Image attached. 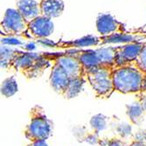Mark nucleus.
I'll return each instance as SVG.
<instances>
[{"label":"nucleus","instance_id":"bb28decb","mask_svg":"<svg viewBox=\"0 0 146 146\" xmlns=\"http://www.w3.org/2000/svg\"><path fill=\"white\" fill-rule=\"evenodd\" d=\"M128 146H146V143H143V142L133 141L132 143H130Z\"/></svg>","mask_w":146,"mask_h":146},{"label":"nucleus","instance_id":"aec40b11","mask_svg":"<svg viewBox=\"0 0 146 146\" xmlns=\"http://www.w3.org/2000/svg\"><path fill=\"white\" fill-rule=\"evenodd\" d=\"M99 146H128L125 142L122 139L114 137V138H102L99 141Z\"/></svg>","mask_w":146,"mask_h":146},{"label":"nucleus","instance_id":"6ab92c4d","mask_svg":"<svg viewBox=\"0 0 146 146\" xmlns=\"http://www.w3.org/2000/svg\"><path fill=\"white\" fill-rule=\"evenodd\" d=\"M108 117L105 116L104 115L98 114L96 115H94L90 119V125L96 133H99L102 130L105 129L107 126Z\"/></svg>","mask_w":146,"mask_h":146},{"label":"nucleus","instance_id":"a211bd4d","mask_svg":"<svg viewBox=\"0 0 146 146\" xmlns=\"http://www.w3.org/2000/svg\"><path fill=\"white\" fill-rule=\"evenodd\" d=\"M84 82L85 79H71L68 88L63 97L67 99H72L74 97H76L81 93Z\"/></svg>","mask_w":146,"mask_h":146},{"label":"nucleus","instance_id":"f257e3e1","mask_svg":"<svg viewBox=\"0 0 146 146\" xmlns=\"http://www.w3.org/2000/svg\"><path fill=\"white\" fill-rule=\"evenodd\" d=\"M51 61L42 54L23 52L5 46H1L0 51L1 68L14 69L27 79L40 77L45 70L49 68Z\"/></svg>","mask_w":146,"mask_h":146},{"label":"nucleus","instance_id":"4468645a","mask_svg":"<svg viewBox=\"0 0 146 146\" xmlns=\"http://www.w3.org/2000/svg\"><path fill=\"white\" fill-rule=\"evenodd\" d=\"M39 8L41 16L52 19L62 14L65 5L62 0H40Z\"/></svg>","mask_w":146,"mask_h":146},{"label":"nucleus","instance_id":"423d86ee","mask_svg":"<svg viewBox=\"0 0 146 146\" xmlns=\"http://www.w3.org/2000/svg\"><path fill=\"white\" fill-rule=\"evenodd\" d=\"M28 24L17 9H8L1 21L0 33L5 37H25Z\"/></svg>","mask_w":146,"mask_h":146},{"label":"nucleus","instance_id":"b1692460","mask_svg":"<svg viewBox=\"0 0 146 146\" xmlns=\"http://www.w3.org/2000/svg\"><path fill=\"white\" fill-rule=\"evenodd\" d=\"M145 138H146V130H139L134 136V141H137V142L144 143Z\"/></svg>","mask_w":146,"mask_h":146},{"label":"nucleus","instance_id":"ddd939ff","mask_svg":"<svg viewBox=\"0 0 146 146\" xmlns=\"http://www.w3.org/2000/svg\"><path fill=\"white\" fill-rule=\"evenodd\" d=\"M17 10L28 23L41 16L39 3L35 0H18Z\"/></svg>","mask_w":146,"mask_h":146},{"label":"nucleus","instance_id":"f8f14e48","mask_svg":"<svg viewBox=\"0 0 146 146\" xmlns=\"http://www.w3.org/2000/svg\"><path fill=\"white\" fill-rule=\"evenodd\" d=\"M65 52L67 54L74 56L81 60L86 71V76L88 72L104 68V66L102 64L99 57L97 56L96 50H68Z\"/></svg>","mask_w":146,"mask_h":146},{"label":"nucleus","instance_id":"393cba45","mask_svg":"<svg viewBox=\"0 0 146 146\" xmlns=\"http://www.w3.org/2000/svg\"><path fill=\"white\" fill-rule=\"evenodd\" d=\"M138 102L141 104V106L143 107V109L144 110L145 113H146V92L141 93L138 96Z\"/></svg>","mask_w":146,"mask_h":146},{"label":"nucleus","instance_id":"6e6552de","mask_svg":"<svg viewBox=\"0 0 146 146\" xmlns=\"http://www.w3.org/2000/svg\"><path fill=\"white\" fill-rule=\"evenodd\" d=\"M54 30L52 19L44 16H39L28 24V28L25 37L28 38L42 39L50 37Z\"/></svg>","mask_w":146,"mask_h":146},{"label":"nucleus","instance_id":"cd10ccee","mask_svg":"<svg viewBox=\"0 0 146 146\" xmlns=\"http://www.w3.org/2000/svg\"><path fill=\"white\" fill-rule=\"evenodd\" d=\"M144 143H146V138H145V141H144Z\"/></svg>","mask_w":146,"mask_h":146},{"label":"nucleus","instance_id":"412c9836","mask_svg":"<svg viewBox=\"0 0 146 146\" xmlns=\"http://www.w3.org/2000/svg\"><path fill=\"white\" fill-rule=\"evenodd\" d=\"M116 132L120 137L126 138L132 134V129L131 126L127 123H121L116 127Z\"/></svg>","mask_w":146,"mask_h":146},{"label":"nucleus","instance_id":"1a4fd4ad","mask_svg":"<svg viewBox=\"0 0 146 146\" xmlns=\"http://www.w3.org/2000/svg\"><path fill=\"white\" fill-rule=\"evenodd\" d=\"M96 29L102 36L127 34L125 25L115 19L110 14H100L98 16Z\"/></svg>","mask_w":146,"mask_h":146},{"label":"nucleus","instance_id":"7ed1b4c3","mask_svg":"<svg viewBox=\"0 0 146 146\" xmlns=\"http://www.w3.org/2000/svg\"><path fill=\"white\" fill-rule=\"evenodd\" d=\"M136 37L130 34L125 35H110V36H86L81 38L75 39V40L70 41H59V42H52L48 40L38 41L43 46L54 47V48H79V47H88V46H103L111 43H130L136 40Z\"/></svg>","mask_w":146,"mask_h":146},{"label":"nucleus","instance_id":"20e7f679","mask_svg":"<svg viewBox=\"0 0 146 146\" xmlns=\"http://www.w3.org/2000/svg\"><path fill=\"white\" fill-rule=\"evenodd\" d=\"M52 132V122L40 106H34L30 111V123L25 129V137L30 142L46 141Z\"/></svg>","mask_w":146,"mask_h":146},{"label":"nucleus","instance_id":"2eb2a0df","mask_svg":"<svg viewBox=\"0 0 146 146\" xmlns=\"http://www.w3.org/2000/svg\"><path fill=\"white\" fill-rule=\"evenodd\" d=\"M97 56L99 57L102 64L104 67H115V46H110V47H104L96 49Z\"/></svg>","mask_w":146,"mask_h":146},{"label":"nucleus","instance_id":"dca6fc26","mask_svg":"<svg viewBox=\"0 0 146 146\" xmlns=\"http://www.w3.org/2000/svg\"><path fill=\"white\" fill-rule=\"evenodd\" d=\"M127 115L129 116L130 122L133 124H140L143 120V116L145 114L144 110L141 106L139 102L137 103H133L131 105H127Z\"/></svg>","mask_w":146,"mask_h":146},{"label":"nucleus","instance_id":"5701e85b","mask_svg":"<svg viewBox=\"0 0 146 146\" xmlns=\"http://www.w3.org/2000/svg\"><path fill=\"white\" fill-rule=\"evenodd\" d=\"M80 141L86 142L90 144H99L100 139L98 137V134L94 131V133H90V132L88 133V132H86L84 134V137L80 139Z\"/></svg>","mask_w":146,"mask_h":146},{"label":"nucleus","instance_id":"0eeeda50","mask_svg":"<svg viewBox=\"0 0 146 146\" xmlns=\"http://www.w3.org/2000/svg\"><path fill=\"white\" fill-rule=\"evenodd\" d=\"M42 54L52 61H57L66 70L71 79H87L85 68L78 58L67 54L66 52H59V54L42 52Z\"/></svg>","mask_w":146,"mask_h":146},{"label":"nucleus","instance_id":"9b49d317","mask_svg":"<svg viewBox=\"0 0 146 146\" xmlns=\"http://www.w3.org/2000/svg\"><path fill=\"white\" fill-rule=\"evenodd\" d=\"M52 62H54V65H52L50 74V84L55 92L64 96L70 83L71 78L57 61L52 60Z\"/></svg>","mask_w":146,"mask_h":146},{"label":"nucleus","instance_id":"a878e982","mask_svg":"<svg viewBox=\"0 0 146 146\" xmlns=\"http://www.w3.org/2000/svg\"><path fill=\"white\" fill-rule=\"evenodd\" d=\"M26 146H48L46 141H37V142H31Z\"/></svg>","mask_w":146,"mask_h":146},{"label":"nucleus","instance_id":"f03ea898","mask_svg":"<svg viewBox=\"0 0 146 146\" xmlns=\"http://www.w3.org/2000/svg\"><path fill=\"white\" fill-rule=\"evenodd\" d=\"M115 91L122 94H141L146 92V72L135 60L114 67Z\"/></svg>","mask_w":146,"mask_h":146},{"label":"nucleus","instance_id":"f3484780","mask_svg":"<svg viewBox=\"0 0 146 146\" xmlns=\"http://www.w3.org/2000/svg\"><path fill=\"white\" fill-rule=\"evenodd\" d=\"M19 90L18 83L14 76H11L1 83V94L5 97L14 96Z\"/></svg>","mask_w":146,"mask_h":146},{"label":"nucleus","instance_id":"9d476101","mask_svg":"<svg viewBox=\"0 0 146 146\" xmlns=\"http://www.w3.org/2000/svg\"><path fill=\"white\" fill-rule=\"evenodd\" d=\"M144 42H130L115 46V67L135 60L143 47Z\"/></svg>","mask_w":146,"mask_h":146},{"label":"nucleus","instance_id":"4be33fe9","mask_svg":"<svg viewBox=\"0 0 146 146\" xmlns=\"http://www.w3.org/2000/svg\"><path fill=\"white\" fill-rule=\"evenodd\" d=\"M135 61L144 72H146V42H144L143 47Z\"/></svg>","mask_w":146,"mask_h":146},{"label":"nucleus","instance_id":"39448f33","mask_svg":"<svg viewBox=\"0 0 146 146\" xmlns=\"http://www.w3.org/2000/svg\"><path fill=\"white\" fill-rule=\"evenodd\" d=\"M113 70L114 68L104 67L87 74V80L98 98L108 99L115 91Z\"/></svg>","mask_w":146,"mask_h":146}]
</instances>
